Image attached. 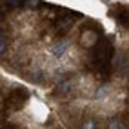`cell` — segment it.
<instances>
[{
	"label": "cell",
	"instance_id": "cell-1",
	"mask_svg": "<svg viewBox=\"0 0 129 129\" xmlns=\"http://www.w3.org/2000/svg\"><path fill=\"white\" fill-rule=\"evenodd\" d=\"M67 51H69V42L67 40H58V42H55V44L51 46V55L55 58H62Z\"/></svg>",
	"mask_w": 129,
	"mask_h": 129
},
{
	"label": "cell",
	"instance_id": "cell-2",
	"mask_svg": "<svg viewBox=\"0 0 129 129\" xmlns=\"http://www.w3.org/2000/svg\"><path fill=\"white\" fill-rule=\"evenodd\" d=\"M96 40H98V35L94 31H84L82 35H80V46L82 47H93L94 44H96Z\"/></svg>",
	"mask_w": 129,
	"mask_h": 129
},
{
	"label": "cell",
	"instance_id": "cell-3",
	"mask_svg": "<svg viewBox=\"0 0 129 129\" xmlns=\"http://www.w3.org/2000/svg\"><path fill=\"white\" fill-rule=\"evenodd\" d=\"M107 94H109V85L104 84V85H100V87H96V91L93 93V98L94 100H104Z\"/></svg>",
	"mask_w": 129,
	"mask_h": 129
},
{
	"label": "cell",
	"instance_id": "cell-4",
	"mask_svg": "<svg viewBox=\"0 0 129 129\" xmlns=\"http://www.w3.org/2000/svg\"><path fill=\"white\" fill-rule=\"evenodd\" d=\"M82 129H96V120H93V118H87V120H84V124H82Z\"/></svg>",
	"mask_w": 129,
	"mask_h": 129
},
{
	"label": "cell",
	"instance_id": "cell-5",
	"mask_svg": "<svg viewBox=\"0 0 129 129\" xmlns=\"http://www.w3.org/2000/svg\"><path fill=\"white\" fill-rule=\"evenodd\" d=\"M71 24H73V18H66V20H60L56 27H58V29H66V27H69Z\"/></svg>",
	"mask_w": 129,
	"mask_h": 129
},
{
	"label": "cell",
	"instance_id": "cell-6",
	"mask_svg": "<svg viewBox=\"0 0 129 129\" xmlns=\"http://www.w3.org/2000/svg\"><path fill=\"white\" fill-rule=\"evenodd\" d=\"M7 51V44H6V40H0V55H4Z\"/></svg>",
	"mask_w": 129,
	"mask_h": 129
},
{
	"label": "cell",
	"instance_id": "cell-7",
	"mask_svg": "<svg viewBox=\"0 0 129 129\" xmlns=\"http://www.w3.org/2000/svg\"><path fill=\"white\" fill-rule=\"evenodd\" d=\"M122 125H120V122L118 120H111V129H120Z\"/></svg>",
	"mask_w": 129,
	"mask_h": 129
},
{
	"label": "cell",
	"instance_id": "cell-8",
	"mask_svg": "<svg viewBox=\"0 0 129 129\" xmlns=\"http://www.w3.org/2000/svg\"><path fill=\"white\" fill-rule=\"evenodd\" d=\"M0 40H4V31L0 29Z\"/></svg>",
	"mask_w": 129,
	"mask_h": 129
}]
</instances>
